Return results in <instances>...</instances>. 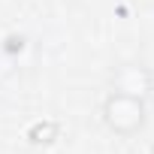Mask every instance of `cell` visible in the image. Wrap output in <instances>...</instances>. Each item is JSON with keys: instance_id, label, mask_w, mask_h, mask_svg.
I'll return each mask as SVG.
<instances>
[{"instance_id": "obj_1", "label": "cell", "mask_w": 154, "mask_h": 154, "mask_svg": "<svg viewBox=\"0 0 154 154\" xmlns=\"http://www.w3.org/2000/svg\"><path fill=\"white\" fill-rule=\"evenodd\" d=\"M145 100L136 97V94H121V91H112L106 100H103V124L118 133V136H133L145 127Z\"/></svg>"}, {"instance_id": "obj_2", "label": "cell", "mask_w": 154, "mask_h": 154, "mask_svg": "<svg viewBox=\"0 0 154 154\" xmlns=\"http://www.w3.org/2000/svg\"><path fill=\"white\" fill-rule=\"evenodd\" d=\"M112 91L145 97V94L151 91V72H148L145 66H136V63L118 66V69L112 72Z\"/></svg>"}, {"instance_id": "obj_3", "label": "cell", "mask_w": 154, "mask_h": 154, "mask_svg": "<svg viewBox=\"0 0 154 154\" xmlns=\"http://www.w3.org/2000/svg\"><path fill=\"white\" fill-rule=\"evenodd\" d=\"M57 136H60L57 121H36V124L27 130V142H30V145H51Z\"/></svg>"}, {"instance_id": "obj_4", "label": "cell", "mask_w": 154, "mask_h": 154, "mask_svg": "<svg viewBox=\"0 0 154 154\" xmlns=\"http://www.w3.org/2000/svg\"><path fill=\"white\" fill-rule=\"evenodd\" d=\"M151 154H154V145H151Z\"/></svg>"}]
</instances>
